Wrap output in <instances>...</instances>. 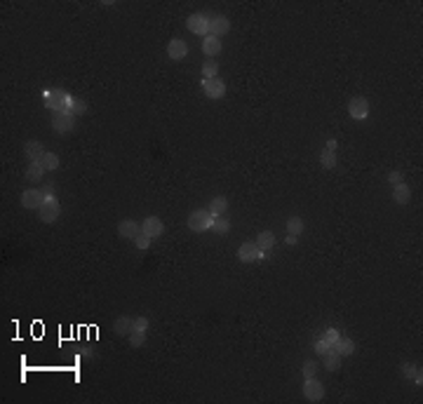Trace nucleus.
<instances>
[{"label":"nucleus","instance_id":"393cba45","mask_svg":"<svg viewBox=\"0 0 423 404\" xmlns=\"http://www.w3.org/2000/svg\"><path fill=\"white\" fill-rule=\"evenodd\" d=\"M325 367L329 369V371H339V367H341V355H339L336 350H329V353H325Z\"/></svg>","mask_w":423,"mask_h":404},{"label":"nucleus","instance_id":"a19ab883","mask_svg":"<svg viewBox=\"0 0 423 404\" xmlns=\"http://www.w3.org/2000/svg\"><path fill=\"white\" fill-rule=\"evenodd\" d=\"M285 242H287V245H296V238H294V235H287V240H285Z\"/></svg>","mask_w":423,"mask_h":404},{"label":"nucleus","instance_id":"ea45409f","mask_svg":"<svg viewBox=\"0 0 423 404\" xmlns=\"http://www.w3.org/2000/svg\"><path fill=\"white\" fill-rule=\"evenodd\" d=\"M43 190H45V195H54V186H52V184H47Z\"/></svg>","mask_w":423,"mask_h":404},{"label":"nucleus","instance_id":"7ed1b4c3","mask_svg":"<svg viewBox=\"0 0 423 404\" xmlns=\"http://www.w3.org/2000/svg\"><path fill=\"white\" fill-rule=\"evenodd\" d=\"M38 214H40V221H43V223H54V221L59 219V214H62V205H59L57 195L45 197L43 207L38 209Z\"/></svg>","mask_w":423,"mask_h":404},{"label":"nucleus","instance_id":"a878e982","mask_svg":"<svg viewBox=\"0 0 423 404\" xmlns=\"http://www.w3.org/2000/svg\"><path fill=\"white\" fill-rule=\"evenodd\" d=\"M336 162H339V158H336V153H334V151H322V153H320V165L325 167V169H334V167H336Z\"/></svg>","mask_w":423,"mask_h":404},{"label":"nucleus","instance_id":"423d86ee","mask_svg":"<svg viewBox=\"0 0 423 404\" xmlns=\"http://www.w3.org/2000/svg\"><path fill=\"white\" fill-rule=\"evenodd\" d=\"M303 397L308 402H320V399H325V386L320 383L318 379H303Z\"/></svg>","mask_w":423,"mask_h":404},{"label":"nucleus","instance_id":"0eeeda50","mask_svg":"<svg viewBox=\"0 0 423 404\" xmlns=\"http://www.w3.org/2000/svg\"><path fill=\"white\" fill-rule=\"evenodd\" d=\"M45 190H40V188H29V190H24L21 193V205H24L26 209H40L43 207V202H45Z\"/></svg>","mask_w":423,"mask_h":404},{"label":"nucleus","instance_id":"ddd939ff","mask_svg":"<svg viewBox=\"0 0 423 404\" xmlns=\"http://www.w3.org/2000/svg\"><path fill=\"white\" fill-rule=\"evenodd\" d=\"M186 54H188V45H186V40H181V38L170 40V45H167V56H170V59L181 62Z\"/></svg>","mask_w":423,"mask_h":404},{"label":"nucleus","instance_id":"f8f14e48","mask_svg":"<svg viewBox=\"0 0 423 404\" xmlns=\"http://www.w3.org/2000/svg\"><path fill=\"white\" fill-rule=\"evenodd\" d=\"M162 230H165V226H162V221H160L158 216H148L146 221H141V233L148 235L151 240L160 238V235H162Z\"/></svg>","mask_w":423,"mask_h":404},{"label":"nucleus","instance_id":"9b49d317","mask_svg":"<svg viewBox=\"0 0 423 404\" xmlns=\"http://www.w3.org/2000/svg\"><path fill=\"white\" fill-rule=\"evenodd\" d=\"M231 31V21H228L223 14H214V17L209 19V36H214L221 40V36H226Z\"/></svg>","mask_w":423,"mask_h":404},{"label":"nucleus","instance_id":"f03ea898","mask_svg":"<svg viewBox=\"0 0 423 404\" xmlns=\"http://www.w3.org/2000/svg\"><path fill=\"white\" fill-rule=\"evenodd\" d=\"M212 221H214V216L209 214V209H195L188 216V228L193 233H205L212 228Z\"/></svg>","mask_w":423,"mask_h":404},{"label":"nucleus","instance_id":"1a4fd4ad","mask_svg":"<svg viewBox=\"0 0 423 404\" xmlns=\"http://www.w3.org/2000/svg\"><path fill=\"white\" fill-rule=\"evenodd\" d=\"M73 125H75V118L71 116V113H66V110L52 116V127H54V132H59V134H68V132L73 129Z\"/></svg>","mask_w":423,"mask_h":404},{"label":"nucleus","instance_id":"c756f323","mask_svg":"<svg viewBox=\"0 0 423 404\" xmlns=\"http://www.w3.org/2000/svg\"><path fill=\"white\" fill-rule=\"evenodd\" d=\"M216 73H219L216 62H214V59H207V62L203 64V78H216Z\"/></svg>","mask_w":423,"mask_h":404},{"label":"nucleus","instance_id":"2eb2a0df","mask_svg":"<svg viewBox=\"0 0 423 404\" xmlns=\"http://www.w3.org/2000/svg\"><path fill=\"white\" fill-rule=\"evenodd\" d=\"M254 245H257L259 251L266 256V254L273 249V245H275V235L270 233V230H261V233L257 235V242H254Z\"/></svg>","mask_w":423,"mask_h":404},{"label":"nucleus","instance_id":"f3484780","mask_svg":"<svg viewBox=\"0 0 423 404\" xmlns=\"http://www.w3.org/2000/svg\"><path fill=\"white\" fill-rule=\"evenodd\" d=\"M392 200L398 202V205H407V202L411 200V188L405 184V181L392 186Z\"/></svg>","mask_w":423,"mask_h":404},{"label":"nucleus","instance_id":"cd10ccee","mask_svg":"<svg viewBox=\"0 0 423 404\" xmlns=\"http://www.w3.org/2000/svg\"><path fill=\"white\" fill-rule=\"evenodd\" d=\"M40 162H43V167L47 171H54L57 167H59V155H57V153H45Z\"/></svg>","mask_w":423,"mask_h":404},{"label":"nucleus","instance_id":"72a5a7b5","mask_svg":"<svg viewBox=\"0 0 423 404\" xmlns=\"http://www.w3.org/2000/svg\"><path fill=\"white\" fill-rule=\"evenodd\" d=\"M134 245H136V249H148V247H151V238L141 233L134 238Z\"/></svg>","mask_w":423,"mask_h":404},{"label":"nucleus","instance_id":"dca6fc26","mask_svg":"<svg viewBox=\"0 0 423 404\" xmlns=\"http://www.w3.org/2000/svg\"><path fill=\"white\" fill-rule=\"evenodd\" d=\"M331 350H336L341 357H348V355H353V353H355V341L341 334V338L334 343V348H331Z\"/></svg>","mask_w":423,"mask_h":404},{"label":"nucleus","instance_id":"b1692460","mask_svg":"<svg viewBox=\"0 0 423 404\" xmlns=\"http://www.w3.org/2000/svg\"><path fill=\"white\" fill-rule=\"evenodd\" d=\"M45 171H47V169L43 167V162H31L29 169H26V179H29V181H40Z\"/></svg>","mask_w":423,"mask_h":404},{"label":"nucleus","instance_id":"4be33fe9","mask_svg":"<svg viewBox=\"0 0 423 404\" xmlns=\"http://www.w3.org/2000/svg\"><path fill=\"white\" fill-rule=\"evenodd\" d=\"M203 52L207 56H216L221 52V40H219V38H214V36L203 38Z\"/></svg>","mask_w":423,"mask_h":404},{"label":"nucleus","instance_id":"4c0bfd02","mask_svg":"<svg viewBox=\"0 0 423 404\" xmlns=\"http://www.w3.org/2000/svg\"><path fill=\"white\" fill-rule=\"evenodd\" d=\"M414 383H416V386H418V388H421V386H423V371H421V367H418V371H416V373H414Z\"/></svg>","mask_w":423,"mask_h":404},{"label":"nucleus","instance_id":"6e6552de","mask_svg":"<svg viewBox=\"0 0 423 404\" xmlns=\"http://www.w3.org/2000/svg\"><path fill=\"white\" fill-rule=\"evenodd\" d=\"M238 258L242 264H257V261L264 258V254L259 251V247L254 245V242H242L238 249Z\"/></svg>","mask_w":423,"mask_h":404},{"label":"nucleus","instance_id":"7c9ffc66","mask_svg":"<svg viewBox=\"0 0 423 404\" xmlns=\"http://www.w3.org/2000/svg\"><path fill=\"white\" fill-rule=\"evenodd\" d=\"M418 371V367L414 364V362H405L402 367H400V373L405 376V379H409V381H414V373Z\"/></svg>","mask_w":423,"mask_h":404},{"label":"nucleus","instance_id":"f704fd0d","mask_svg":"<svg viewBox=\"0 0 423 404\" xmlns=\"http://www.w3.org/2000/svg\"><path fill=\"white\" fill-rule=\"evenodd\" d=\"M329 350H331V348H329V343H327L322 336H320L318 341H315V353H318V355H325V353H329Z\"/></svg>","mask_w":423,"mask_h":404},{"label":"nucleus","instance_id":"412c9836","mask_svg":"<svg viewBox=\"0 0 423 404\" xmlns=\"http://www.w3.org/2000/svg\"><path fill=\"white\" fill-rule=\"evenodd\" d=\"M66 113H71L73 118L85 116V113H87V104L82 101V99H78V97H71V99H68V106H66Z\"/></svg>","mask_w":423,"mask_h":404},{"label":"nucleus","instance_id":"e433bc0d","mask_svg":"<svg viewBox=\"0 0 423 404\" xmlns=\"http://www.w3.org/2000/svg\"><path fill=\"white\" fill-rule=\"evenodd\" d=\"M388 181H390L392 186L402 184V181H405V179H402V171H390V174H388Z\"/></svg>","mask_w":423,"mask_h":404},{"label":"nucleus","instance_id":"39448f33","mask_svg":"<svg viewBox=\"0 0 423 404\" xmlns=\"http://www.w3.org/2000/svg\"><path fill=\"white\" fill-rule=\"evenodd\" d=\"M203 92L207 99H221L226 94V82L221 78H203Z\"/></svg>","mask_w":423,"mask_h":404},{"label":"nucleus","instance_id":"c9c22d12","mask_svg":"<svg viewBox=\"0 0 423 404\" xmlns=\"http://www.w3.org/2000/svg\"><path fill=\"white\" fill-rule=\"evenodd\" d=\"M148 325H151V322H148V318H136L134 320V329L136 331H146Z\"/></svg>","mask_w":423,"mask_h":404},{"label":"nucleus","instance_id":"58836bf2","mask_svg":"<svg viewBox=\"0 0 423 404\" xmlns=\"http://www.w3.org/2000/svg\"><path fill=\"white\" fill-rule=\"evenodd\" d=\"M325 148H327V151H334V153H336L339 141H336V139H329V141H327V146H325Z\"/></svg>","mask_w":423,"mask_h":404},{"label":"nucleus","instance_id":"20e7f679","mask_svg":"<svg viewBox=\"0 0 423 404\" xmlns=\"http://www.w3.org/2000/svg\"><path fill=\"white\" fill-rule=\"evenodd\" d=\"M186 26H188V31L195 33V36H203V38L209 36V17L203 12L190 14V17L186 19Z\"/></svg>","mask_w":423,"mask_h":404},{"label":"nucleus","instance_id":"aec40b11","mask_svg":"<svg viewBox=\"0 0 423 404\" xmlns=\"http://www.w3.org/2000/svg\"><path fill=\"white\" fill-rule=\"evenodd\" d=\"M113 329H116L118 336H129V334L134 331V320H132V318H120V320H116Z\"/></svg>","mask_w":423,"mask_h":404},{"label":"nucleus","instance_id":"bb28decb","mask_svg":"<svg viewBox=\"0 0 423 404\" xmlns=\"http://www.w3.org/2000/svg\"><path fill=\"white\" fill-rule=\"evenodd\" d=\"M212 230L219 235H226L228 230H231V221H226L223 216H216V219L212 221Z\"/></svg>","mask_w":423,"mask_h":404},{"label":"nucleus","instance_id":"2f4dec72","mask_svg":"<svg viewBox=\"0 0 423 404\" xmlns=\"http://www.w3.org/2000/svg\"><path fill=\"white\" fill-rule=\"evenodd\" d=\"M322 338H325V341L329 343V348H334V343H336L339 338H341V331H339V329H334V327H331V329H327L325 334H322Z\"/></svg>","mask_w":423,"mask_h":404},{"label":"nucleus","instance_id":"4468645a","mask_svg":"<svg viewBox=\"0 0 423 404\" xmlns=\"http://www.w3.org/2000/svg\"><path fill=\"white\" fill-rule=\"evenodd\" d=\"M118 235H120V238H127V240H134L136 235H141V226L134 219H125V221H120V226H118Z\"/></svg>","mask_w":423,"mask_h":404},{"label":"nucleus","instance_id":"9d476101","mask_svg":"<svg viewBox=\"0 0 423 404\" xmlns=\"http://www.w3.org/2000/svg\"><path fill=\"white\" fill-rule=\"evenodd\" d=\"M348 113H350V118H353V120H364V118L369 116V101L364 97L350 99Z\"/></svg>","mask_w":423,"mask_h":404},{"label":"nucleus","instance_id":"c85d7f7f","mask_svg":"<svg viewBox=\"0 0 423 404\" xmlns=\"http://www.w3.org/2000/svg\"><path fill=\"white\" fill-rule=\"evenodd\" d=\"M129 345H132V348H141V345H144V343H146V331H132V334H129Z\"/></svg>","mask_w":423,"mask_h":404},{"label":"nucleus","instance_id":"5701e85b","mask_svg":"<svg viewBox=\"0 0 423 404\" xmlns=\"http://www.w3.org/2000/svg\"><path fill=\"white\" fill-rule=\"evenodd\" d=\"M303 228H306V223H303V219H301V216H292V219H287V235H294V238H299V235L303 233Z\"/></svg>","mask_w":423,"mask_h":404},{"label":"nucleus","instance_id":"a211bd4d","mask_svg":"<svg viewBox=\"0 0 423 404\" xmlns=\"http://www.w3.org/2000/svg\"><path fill=\"white\" fill-rule=\"evenodd\" d=\"M24 151H26V158L31 160V162H40L43 155H45L43 143H40V141H29V143L24 146Z\"/></svg>","mask_w":423,"mask_h":404},{"label":"nucleus","instance_id":"473e14b6","mask_svg":"<svg viewBox=\"0 0 423 404\" xmlns=\"http://www.w3.org/2000/svg\"><path fill=\"white\" fill-rule=\"evenodd\" d=\"M301 371H303V379H313L315 373H318V364H315L313 360H306V362H303V369H301Z\"/></svg>","mask_w":423,"mask_h":404},{"label":"nucleus","instance_id":"f257e3e1","mask_svg":"<svg viewBox=\"0 0 423 404\" xmlns=\"http://www.w3.org/2000/svg\"><path fill=\"white\" fill-rule=\"evenodd\" d=\"M43 99H45V106H47L52 113H62V110H66L68 106V99H71V94H66L64 90H43Z\"/></svg>","mask_w":423,"mask_h":404},{"label":"nucleus","instance_id":"6ab92c4d","mask_svg":"<svg viewBox=\"0 0 423 404\" xmlns=\"http://www.w3.org/2000/svg\"><path fill=\"white\" fill-rule=\"evenodd\" d=\"M207 209H209V214L214 216V219H216V216H223V214H226V209H228V200L223 195H216V197H212V202H209Z\"/></svg>","mask_w":423,"mask_h":404}]
</instances>
